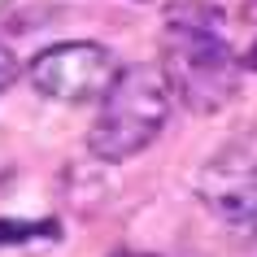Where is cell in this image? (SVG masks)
<instances>
[{
  "instance_id": "9",
  "label": "cell",
  "mask_w": 257,
  "mask_h": 257,
  "mask_svg": "<svg viewBox=\"0 0 257 257\" xmlns=\"http://www.w3.org/2000/svg\"><path fill=\"white\" fill-rule=\"evenodd\" d=\"M253 231H257V218H253Z\"/></svg>"
},
{
  "instance_id": "1",
  "label": "cell",
  "mask_w": 257,
  "mask_h": 257,
  "mask_svg": "<svg viewBox=\"0 0 257 257\" xmlns=\"http://www.w3.org/2000/svg\"><path fill=\"white\" fill-rule=\"evenodd\" d=\"M162 74L170 83V96H179L196 113H218L231 105L240 87V57L214 31L209 18L196 9H170L162 35Z\"/></svg>"
},
{
  "instance_id": "3",
  "label": "cell",
  "mask_w": 257,
  "mask_h": 257,
  "mask_svg": "<svg viewBox=\"0 0 257 257\" xmlns=\"http://www.w3.org/2000/svg\"><path fill=\"white\" fill-rule=\"evenodd\" d=\"M118 79V61L105 44L92 40H70L53 44L31 61V83L35 92L53 96L61 105H96Z\"/></svg>"
},
{
  "instance_id": "7",
  "label": "cell",
  "mask_w": 257,
  "mask_h": 257,
  "mask_svg": "<svg viewBox=\"0 0 257 257\" xmlns=\"http://www.w3.org/2000/svg\"><path fill=\"white\" fill-rule=\"evenodd\" d=\"M244 66H248V70H257V44L248 48V57H244Z\"/></svg>"
},
{
  "instance_id": "5",
  "label": "cell",
  "mask_w": 257,
  "mask_h": 257,
  "mask_svg": "<svg viewBox=\"0 0 257 257\" xmlns=\"http://www.w3.org/2000/svg\"><path fill=\"white\" fill-rule=\"evenodd\" d=\"M35 235H57L53 222H0V244H22Z\"/></svg>"
},
{
  "instance_id": "6",
  "label": "cell",
  "mask_w": 257,
  "mask_h": 257,
  "mask_svg": "<svg viewBox=\"0 0 257 257\" xmlns=\"http://www.w3.org/2000/svg\"><path fill=\"white\" fill-rule=\"evenodd\" d=\"M18 74H22V66H18L14 48H5V44H0V92H9V87L18 83Z\"/></svg>"
},
{
  "instance_id": "2",
  "label": "cell",
  "mask_w": 257,
  "mask_h": 257,
  "mask_svg": "<svg viewBox=\"0 0 257 257\" xmlns=\"http://www.w3.org/2000/svg\"><path fill=\"white\" fill-rule=\"evenodd\" d=\"M96 105H100V113L87 131V149H92V157L118 166L131 162L162 136L175 96H170L162 66H122Z\"/></svg>"
},
{
  "instance_id": "8",
  "label": "cell",
  "mask_w": 257,
  "mask_h": 257,
  "mask_svg": "<svg viewBox=\"0 0 257 257\" xmlns=\"http://www.w3.org/2000/svg\"><path fill=\"white\" fill-rule=\"evenodd\" d=\"M113 257H153V253H131V248H122V253H113Z\"/></svg>"
},
{
  "instance_id": "4",
  "label": "cell",
  "mask_w": 257,
  "mask_h": 257,
  "mask_svg": "<svg viewBox=\"0 0 257 257\" xmlns=\"http://www.w3.org/2000/svg\"><path fill=\"white\" fill-rule=\"evenodd\" d=\"M196 196L205 209L231 227H253L257 218V157L248 149H222L201 166Z\"/></svg>"
}]
</instances>
